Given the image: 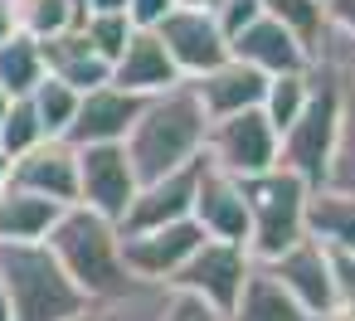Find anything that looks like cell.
I'll return each instance as SVG.
<instances>
[{"label": "cell", "instance_id": "cell-1", "mask_svg": "<svg viewBox=\"0 0 355 321\" xmlns=\"http://www.w3.org/2000/svg\"><path fill=\"white\" fill-rule=\"evenodd\" d=\"M205 137H209V112L195 93V83H175L156 98H146L141 117L127 132V161L137 171V180H161L180 166H190L195 156H205Z\"/></svg>", "mask_w": 355, "mask_h": 321}, {"label": "cell", "instance_id": "cell-2", "mask_svg": "<svg viewBox=\"0 0 355 321\" xmlns=\"http://www.w3.org/2000/svg\"><path fill=\"white\" fill-rule=\"evenodd\" d=\"M44 248L59 258V268L69 272V282L83 297H107V292L132 282V272L122 268V234H117V224L93 214L88 205H69L59 214V224L49 229Z\"/></svg>", "mask_w": 355, "mask_h": 321}, {"label": "cell", "instance_id": "cell-3", "mask_svg": "<svg viewBox=\"0 0 355 321\" xmlns=\"http://www.w3.org/2000/svg\"><path fill=\"white\" fill-rule=\"evenodd\" d=\"M0 282L15 321H73L88 306L44 243H0Z\"/></svg>", "mask_w": 355, "mask_h": 321}, {"label": "cell", "instance_id": "cell-4", "mask_svg": "<svg viewBox=\"0 0 355 321\" xmlns=\"http://www.w3.org/2000/svg\"><path fill=\"white\" fill-rule=\"evenodd\" d=\"M306 195H311V185L297 180L282 166L243 180V200H248V258L253 263H272L292 243L306 238Z\"/></svg>", "mask_w": 355, "mask_h": 321}, {"label": "cell", "instance_id": "cell-5", "mask_svg": "<svg viewBox=\"0 0 355 321\" xmlns=\"http://www.w3.org/2000/svg\"><path fill=\"white\" fill-rule=\"evenodd\" d=\"M340 107H345V78L316 69L311 103L302 107V117L277 141V166L292 171L297 180H306L311 190H321L331 175V156H336V137H340Z\"/></svg>", "mask_w": 355, "mask_h": 321}, {"label": "cell", "instance_id": "cell-6", "mask_svg": "<svg viewBox=\"0 0 355 321\" xmlns=\"http://www.w3.org/2000/svg\"><path fill=\"white\" fill-rule=\"evenodd\" d=\"M205 156H209L214 171L234 175V180H248V175H263V171L277 166V132L263 117V107H248V112L209 122Z\"/></svg>", "mask_w": 355, "mask_h": 321}, {"label": "cell", "instance_id": "cell-7", "mask_svg": "<svg viewBox=\"0 0 355 321\" xmlns=\"http://www.w3.org/2000/svg\"><path fill=\"white\" fill-rule=\"evenodd\" d=\"M137 190H141V180H137L122 141L78 146V205H88L93 214L122 224L132 200H137Z\"/></svg>", "mask_w": 355, "mask_h": 321}, {"label": "cell", "instance_id": "cell-8", "mask_svg": "<svg viewBox=\"0 0 355 321\" xmlns=\"http://www.w3.org/2000/svg\"><path fill=\"white\" fill-rule=\"evenodd\" d=\"M248 268H253L248 248H239V243H219V238H205V243L185 258V268L171 277V287H175V292H190V297H205L214 311L229 316L234 302H239V292H243Z\"/></svg>", "mask_w": 355, "mask_h": 321}, {"label": "cell", "instance_id": "cell-9", "mask_svg": "<svg viewBox=\"0 0 355 321\" xmlns=\"http://www.w3.org/2000/svg\"><path fill=\"white\" fill-rule=\"evenodd\" d=\"M156 35H161V44H166V54H171V64L180 69L185 83L205 78L209 69H219V64L229 59V40H224L219 20H214L209 10H185V6H175V10L156 25Z\"/></svg>", "mask_w": 355, "mask_h": 321}, {"label": "cell", "instance_id": "cell-10", "mask_svg": "<svg viewBox=\"0 0 355 321\" xmlns=\"http://www.w3.org/2000/svg\"><path fill=\"white\" fill-rule=\"evenodd\" d=\"M205 243V229L195 219L180 224H161V229H141V234H122V268L141 282H166L185 268V258Z\"/></svg>", "mask_w": 355, "mask_h": 321}, {"label": "cell", "instance_id": "cell-11", "mask_svg": "<svg viewBox=\"0 0 355 321\" xmlns=\"http://www.w3.org/2000/svg\"><path fill=\"white\" fill-rule=\"evenodd\" d=\"M200 171H205V156H195L190 166L161 175V180H146L127 209V219L117 224V234H141V229H161V224H180L195 214V185H200Z\"/></svg>", "mask_w": 355, "mask_h": 321}, {"label": "cell", "instance_id": "cell-12", "mask_svg": "<svg viewBox=\"0 0 355 321\" xmlns=\"http://www.w3.org/2000/svg\"><path fill=\"white\" fill-rule=\"evenodd\" d=\"M258 268H268L316 321L336 306V277H331V248L326 243H316L311 234L302 238V243H292L282 258H272V263H258Z\"/></svg>", "mask_w": 355, "mask_h": 321}, {"label": "cell", "instance_id": "cell-13", "mask_svg": "<svg viewBox=\"0 0 355 321\" xmlns=\"http://www.w3.org/2000/svg\"><path fill=\"white\" fill-rule=\"evenodd\" d=\"M190 219L205 229V238L248 248V200H243V180L214 171L209 156H205L200 185H195V214H190Z\"/></svg>", "mask_w": 355, "mask_h": 321}, {"label": "cell", "instance_id": "cell-14", "mask_svg": "<svg viewBox=\"0 0 355 321\" xmlns=\"http://www.w3.org/2000/svg\"><path fill=\"white\" fill-rule=\"evenodd\" d=\"M229 59H243V64H253L268 78H277V73H311L316 69L311 49L287 25H277L272 15H258L243 35H234L229 40Z\"/></svg>", "mask_w": 355, "mask_h": 321}, {"label": "cell", "instance_id": "cell-15", "mask_svg": "<svg viewBox=\"0 0 355 321\" xmlns=\"http://www.w3.org/2000/svg\"><path fill=\"white\" fill-rule=\"evenodd\" d=\"M10 185L49 195L59 205H78V146L64 137H44L40 146H30L10 166Z\"/></svg>", "mask_w": 355, "mask_h": 321}, {"label": "cell", "instance_id": "cell-16", "mask_svg": "<svg viewBox=\"0 0 355 321\" xmlns=\"http://www.w3.org/2000/svg\"><path fill=\"white\" fill-rule=\"evenodd\" d=\"M141 107H146V98L122 93V88H112V83H103V88H93V93H83V98H78V117H73V127H69V137H64V141H73V146L127 141L132 122L141 117Z\"/></svg>", "mask_w": 355, "mask_h": 321}, {"label": "cell", "instance_id": "cell-17", "mask_svg": "<svg viewBox=\"0 0 355 321\" xmlns=\"http://www.w3.org/2000/svg\"><path fill=\"white\" fill-rule=\"evenodd\" d=\"M175 83H185V78H180V69L171 64L161 35H156V30H137V35L127 40L122 59L112 64V88L137 93V98H156V93L175 88Z\"/></svg>", "mask_w": 355, "mask_h": 321}, {"label": "cell", "instance_id": "cell-18", "mask_svg": "<svg viewBox=\"0 0 355 321\" xmlns=\"http://www.w3.org/2000/svg\"><path fill=\"white\" fill-rule=\"evenodd\" d=\"M195 93H200L209 122H219V117H234V112L263 107L268 73H258V69L243 64V59H224L219 69H209L205 78H195Z\"/></svg>", "mask_w": 355, "mask_h": 321}, {"label": "cell", "instance_id": "cell-19", "mask_svg": "<svg viewBox=\"0 0 355 321\" xmlns=\"http://www.w3.org/2000/svg\"><path fill=\"white\" fill-rule=\"evenodd\" d=\"M40 49H44V69H49L59 83H69L73 93H93V88L112 83V64L98 59L78 30H64V35H54V40H40Z\"/></svg>", "mask_w": 355, "mask_h": 321}, {"label": "cell", "instance_id": "cell-20", "mask_svg": "<svg viewBox=\"0 0 355 321\" xmlns=\"http://www.w3.org/2000/svg\"><path fill=\"white\" fill-rule=\"evenodd\" d=\"M64 209L69 205H59L49 195L6 185V190H0V243H44Z\"/></svg>", "mask_w": 355, "mask_h": 321}, {"label": "cell", "instance_id": "cell-21", "mask_svg": "<svg viewBox=\"0 0 355 321\" xmlns=\"http://www.w3.org/2000/svg\"><path fill=\"white\" fill-rule=\"evenodd\" d=\"M229 321H316L268 268H248V277H243V292H239V302H234V311H229Z\"/></svg>", "mask_w": 355, "mask_h": 321}, {"label": "cell", "instance_id": "cell-22", "mask_svg": "<svg viewBox=\"0 0 355 321\" xmlns=\"http://www.w3.org/2000/svg\"><path fill=\"white\" fill-rule=\"evenodd\" d=\"M306 234L331 253H355V190L321 185L306 195Z\"/></svg>", "mask_w": 355, "mask_h": 321}, {"label": "cell", "instance_id": "cell-23", "mask_svg": "<svg viewBox=\"0 0 355 321\" xmlns=\"http://www.w3.org/2000/svg\"><path fill=\"white\" fill-rule=\"evenodd\" d=\"M171 302V287L166 282H141L132 277L127 287L107 292V297H88V306L73 316V321H161Z\"/></svg>", "mask_w": 355, "mask_h": 321}, {"label": "cell", "instance_id": "cell-24", "mask_svg": "<svg viewBox=\"0 0 355 321\" xmlns=\"http://www.w3.org/2000/svg\"><path fill=\"white\" fill-rule=\"evenodd\" d=\"M44 73H49L44 69V49L25 30H15L6 44H0V88H6L10 98H30Z\"/></svg>", "mask_w": 355, "mask_h": 321}, {"label": "cell", "instance_id": "cell-25", "mask_svg": "<svg viewBox=\"0 0 355 321\" xmlns=\"http://www.w3.org/2000/svg\"><path fill=\"white\" fill-rule=\"evenodd\" d=\"M311 88H316V69H311V73H277V78H268V93H263V117L272 122L277 141H282V132L302 117V107L311 103Z\"/></svg>", "mask_w": 355, "mask_h": 321}, {"label": "cell", "instance_id": "cell-26", "mask_svg": "<svg viewBox=\"0 0 355 321\" xmlns=\"http://www.w3.org/2000/svg\"><path fill=\"white\" fill-rule=\"evenodd\" d=\"M78 25H83V15L69 0H15V30H25L30 40H54Z\"/></svg>", "mask_w": 355, "mask_h": 321}, {"label": "cell", "instance_id": "cell-27", "mask_svg": "<svg viewBox=\"0 0 355 321\" xmlns=\"http://www.w3.org/2000/svg\"><path fill=\"white\" fill-rule=\"evenodd\" d=\"M78 98H83V93H73V88L59 83L54 73L40 78V88L30 93V103H35V112H40L44 137H69V127H73V117H78Z\"/></svg>", "mask_w": 355, "mask_h": 321}, {"label": "cell", "instance_id": "cell-28", "mask_svg": "<svg viewBox=\"0 0 355 321\" xmlns=\"http://www.w3.org/2000/svg\"><path fill=\"white\" fill-rule=\"evenodd\" d=\"M263 15H272L277 25H287L316 54V40L326 30V6H321V0H263Z\"/></svg>", "mask_w": 355, "mask_h": 321}, {"label": "cell", "instance_id": "cell-29", "mask_svg": "<svg viewBox=\"0 0 355 321\" xmlns=\"http://www.w3.org/2000/svg\"><path fill=\"white\" fill-rule=\"evenodd\" d=\"M78 35L88 40V49H93L98 59L117 64V59H122V49H127V40L137 35V25L127 20V10H112V15H83Z\"/></svg>", "mask_w": 355, "mask_h": 321}, {"label": "cell", "instance_id": "cell-30", "mask_svg": "<svg viewBox=\"0 0 355 321\" xmlns=\"http://www.w3.org/2000/svg\"><path fill=\"white\" fill-rule=\"evenodd\" d=\"M44 141V127H40V112H35V103L30 98H15L10 103V112H6V122H0V151H6L10 161H20L30 146H40Z\"/></svg>", "mask_w": 355, "mask_h": 321}, {"label": "cell", "instance_id": "cell-31", "mask_svg": "<svg viewBox=\"0 0 355 321\" xmlns=\"http://www.w3.org/2000/svg\"><path fill=\"white\" fill-rule=\"evenodd\" d=\"M326 185H336V190H355V83H345L340 137H336V156H331V175H326Z\"/></svg>", "mask_w": 355, "mask_h": 321}, {"label": "cell", "instance_id": "cell-32", "mask_svg": "<svg viewBox=\"0 0 355 321\" xmlns=\"http://www.w3.org/2000/svg\"><path fill=\"white\" fill-rule=\"evenodd\" d=\"M331 277H336V306L331 311L355 321V253H331Z\"/></svg>", "mask_w": 355, "mask_h": 321}, {"label": "cell", "instance_id": "cell-33", "mask_svg": "<svg viewBox=\"0 0 355 321\" xmlns=\"http://www.w3.org/2000/svg\"><path fill=\"white\" fill-rule=\"evenodd\" d=\"M161 321H229V316L214 311L205 297H190V292H175V287H171V302H166Z\"/></svg>", "mask_w": 355, "mask_h": 321}, {"label": "cell", "instance_id": "cell-34", "mask_svg": "<svg viewBox=\"0 0 355 321\" xmlns=\"http://www.w3.org/2000/svg\"><path fill=\"white\" fill-rule=\"evenodd\" d=\"M263 15V0H224V6L214 10V20H219V30H224V40H234V35H243L253 20Z\"/></svg>", "mask_w": 355, "mask_h": 321}, {"label": "cell", "instance_id": "cell-35", "mask_svg": "<svg viewBox=\"0 0 355 321\" xmlns=\"http://www.w3.org/2000/svg\"><path fill=\"white\" fill-rule=\"evenodd\" d=\"M171 10H175V0H127V20L137 30H156Z\"/></svg>", "mask_w": 355, "mask_h": 321}, {"label": "cell", "instance_id": "cell-36", "mask_svg": "<svg viewBox=\"0 0 355 321\" xmlns=\"http://www.w3.org/2000/svg\"><path fill=\"white\" fill-rule=\"evenodd\" d=\"M326 20L355 40V0H326Z\"/></svg>", "mask_w": 355, "mask_h": 321}, {"label": "cell", "instance_id": "cell-37", "mask_svg": "<svg viewBox=\"0 0 355 321\" xmlns=\"http://www.w3.org/2000/svg\"><path fill=\"white\" fill-rule=\"evenodd\" d=\"M15 35V6H10V0H0V44H6Z\"/></svg>", "mask_w": 355, "mask_h": 321}, {"label": "cell", "instance_id": "cell-38", "mask_svg": "<svg viewBox=\"0 0 355 321\" xmlns=\"http://www.w3.org/2000/svg\"><path fill=\"white\" fill-rule=\"evenodd\" d=\"M112 10H127V0H88V15H112Z\"/></svg>", "mask_w": 355, "mask_h": 321}, {"label": "cell", "instance_id": "cell-39", "mask_svg": "<svg viewBox=\"0 0 355 321\" xmlns=\"http://www.w3.org/2000/svg\"><path fill=\"white\" fill-rule=\"evenodd\" d=\"M175 6H185V10H209V15H214L224 0H175Z\"/></svg>", "mask_w": 355, "mask_h": 321}, {"label": "cell", "instance_id": "cell-40", "mask_svg": "<svg viewBox=\"0 0 355 321\" xmlns=\"http://www.w3.org/2000/svg\"><path fill=\"white\" fill-rule=\"evenodd\" d=\"M0 321H15V311H10V297H6V282H0Z\"/></svg>", "mask_w": 355, "mask_h": 321}, {"label": "cell", "instance_id": "cell-41", "mask_svg": "<svg viewBox=\"0 0 355 321\" xmlns=\"http://www.w3.org/2000/svg\"><path fill=\"white\" fill-rule=\"evenodd\" d=\"M10 166H15V161H10L6 151H0V190H6V185H10Z\"/></svg>", "mask_w": 355, "mask_h": 321}, {"label": "cell", "instance_id": "cell-42", "mask_svg": "<svg viewBox=\"0 0 355 321\" xmlns=\"http://www.w3.org/2000/svg\"><path fill=\"white\" fill-rule=\"evenodd\" d=\"M10 103H15V98H10L6 88H0V122H6V112H10Z\"/></svg>", "mask_w": 355, "mask_h": 321}, {"label": "cell", "instance_id": "cell-43", "mask_svg": "<svg viewBox=\"0 0 355 321\" xmlns=\"http://www.w3.org/2000/svg\"><path fill=\"white\" fill-rule=\"evenodd\" d=\"M321 321H350V316H340V311H326V316H321Z\"/></svg>", "mask_w": 355, "mask_h": 321}, {"label": "cell", "instance_id": "cell-44", "mask_svg": "<svg viewBox=\"0 0 355 321\" xmlns=\"http://www.w3.org/2000/svg\"><path fill=\"white\" fill-rule=\"evenodd\" d=\"M10 6H15V0H10Z\"/></svg>", "mask_w": 355, "mask_h": 321}, {"label": "cell", "instance_id": "cell-45", "mask_svg": "<svg viewBox=\"0 0 355 321\" xmlns=\"http://www.w3.org/2000/svg\"><path fill=\"white\" fill-rule=\"evenodd\" d=\"M321 6H326V0H321Z\"/></svg>", "mask_w": 355, "mask_h": 321}, {"label": "cell", "instance_id": "cell-46", "mask_svg": "<svg viewBox=\"0 0 355 321\" xmlns=\"http://www.w3.org/2000/svg\"><path fill=\"white\" fill-rule=\"evenodd\" d=\"M350 83H355V78H350Z\"/></svg>", "mask_w": 355, "mask_h": 321}]
</instances>
